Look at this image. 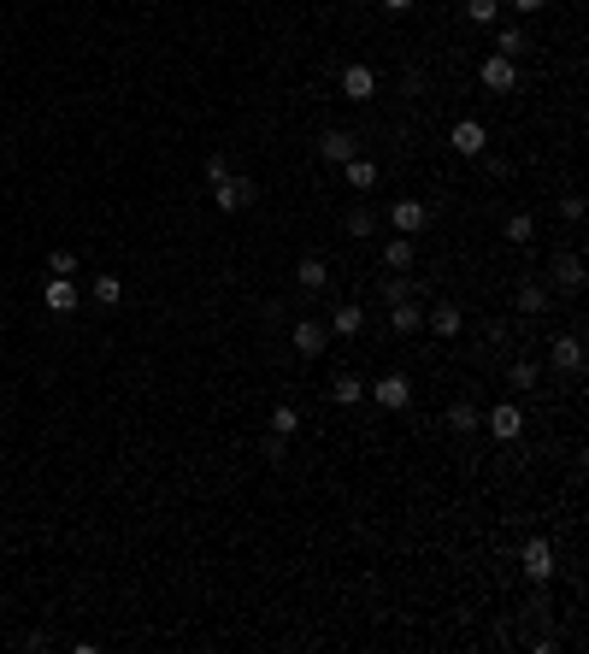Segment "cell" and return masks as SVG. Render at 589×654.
<instances>
[{
    "label": "cell",
    "mask_w": 589,
    "mask_h": 654,
    "mask_svg": "<svg viewBox=\"0 0 589 654\" xmlns=\"http://www.w3.org/2000/svg\"><path fill=\"white\" fill-rule=\"evenodd\" d=\"M525 47H531V42H525V30H501V42H495V54H507V59H519Z\"/></svg>",
    "instance_id": "cell-28"
},
{
    "label": "cell",
    "mask_w": 589,
    "mask_h": 654,
    "mask_svg": "<svg viewBox=\"0 0 589 654\" xmlns=\"http://www.w3.org/2000/svg\"><path fill=\"white\" fill-rule=\"evenodd\" d=\"M89 289H95L100 307H118V301H124V277H113V271H100V277H95Z\"/></svg>",
    "instance_id": "cell-21"
},
{
    "label": "cell",
    "mask_w": 589,
    "mask_h": 654,
    "mask_svg": "<svg viewBox=\"0 0 589 654\" xmlns=\"http://www.w3.org/2000/svg\"><path fill=\"white\" fill-rule=\"evenodd\" d=\"M454 148H460L465 159H477L483 148H490V130L477 124V118H460V124H454Z\"/></svg>",
    "instance_id": "cell-9"
},
{
    "label": "cell",
    "mask_w": 589,
    "mask_h": 654,
    "mask_svg": "<svg viewBox=\"0 0 589 654\" xmlns=\"http://www.w3.org/2000/svg\"><path fill=\"white\" fill-rule=\"evenodd\" d=\"M548 277H554V284L572 295V289H584V259H577V254H560L554 266H548Z\"/></svg>",
    "instance_id": "cell-14"
},
{
    "label": "cell",
    "mask_w": 589,
    "mask_h": 654,
    "mask_svg": "<svg viewBox=\"0 0 589 654\" xmlns=\"http://www.w3.org/2000/svg\"><path fill=\"white\" fill-rule=\"evenodd\" d=\"M383 13H413V0H378Z\"/></svg>",
    "instance_id": "cell-34"
},
{
    "label": "cell",
    "mask_w": 589,
    "mask_h": 654,
    "mask_svg": "<svg viewBox=\"0 0 589 654\" xmlns=\"http://www.w3.org/2000/svg\"><path fill=\"white\" fill-rule=\"evenodd\" d=\"M424 330H436V336H460L465 319H460V307H454V301H442V307H431V313H424Z\"/></svg>",
    "instance_id": "cell-11"
},
{
    "label": "cell",
    "mask_w": 589,
    "mask_h": 654,
    "mask_svg": "<svg viewBox=\"0 0 589 654\" xmlns=\"http://www.w3.org/2000/svg\"><path fill=\"white\" fill-rule=\"evenodd\" d=\"M477 77H483L490 95H513V89H519V65H513L507 54H490L483 65H477Z\"/></svg>",
    "instance_id": "cell-3"
},
{
    "label": "cell",
    "mask_w": 589,
    "mask_h": 654,
    "mask_svg": "<svg viewBox=\"0 0 589 654\" xmlns=\"http://www.w3.org/2000/svg\"><path fill=\"white\" fill-rule=\"evenodd\" d=\"M389 330H401V336H413V330H424V313H419V301H395L389 307Z\"/></svg>",
    "instance_id": "cell-15"
},
{
    "label": "cell",
    "mask_w": 589,
    "mask_h": 654,
    "mask_svg": "<svg viewBox=\"0 0 589 654\" xmlns=\"http://www.w3.org/2000/svg\"><path fill=\"white\" fill-rule=\"evenodd\" d=\"M548 360H554V371H566V378H572V371H584V342L566 330V336L548 342Z\"/></svg>",
    "instance_id": "cell-8"
},
{
    "label": "cell",
    "mask_w": 589,
    "mask_h": 654,
    "mask_svg": "<svg viewBox=\"0 0 589 654\" xmlns=\"http://www.w3.org/2000/svg\"><path fill=\"white\" fill-rule=\"evenodd\" d=\"M413 259H419V236H389L383 266H389V271H413Z\"/></svg>",
    "instance_id": "cell-12"
},
{
    "label": "cell",
    "mask_w": 589,
    "mask_h": 654,
    "mask_svg": "<svg viewBox=\"0 0 589 654\" xmlns=\"http://www.w3.org/2000/svg\"><path fill=\"white\" fill-rule=\"evenodd\" d=\"M513 307H519V313H548V289H542V284H519Z\"/></svg>",
    "instance_id": "cell-23"
},
{
    "label": "cell",
    "mask_w": 589,
    "mask_h": 654,
    "mask_svg": "<svg viewBox=\"0 0 589 654\" xmlns=\"http://www.w3.org/2000/svg\"><path fill=\"white\" fill-rule=\"evenodd\" d=\"M507 6H513V13H542L548 0H507Z\"/></svg>",
    "instance_id": "cell-33"
},
{
    "label": "cell",
    "mask_w": 589,
    "mask_h": 654,
    "mask_svg": "<svg viewBox=\"0 0 589 654\" xmlns=\"http://www.w3.org/2000/svg\"><path fill=\"white\" fill-rule=\"evenodd\" d=\"M253 195H260V189H253L248 177H236V171H225V177L212 183V207H218V213H236V207H248Z\"/></svg>",
    "instance_id": "cell-2"
},
{
    "label": "cell",
    "mask_w": 589,
    "mask_h": 654,
    "mask_svg": "<svg viewBox=\"0 0 589 654\" xmlns=\"http://www.w3.org/2000/svg\"><path fill=\"white\" fill-rule=\"evenodd\" d=\"M560 213H566V218H572V225H577V218H584V195H566V200H560Z\"/></svg>",
    "instance_id": "cell-32"
},
{
    "label": "cell",
    "mask_w": 589,
    "mask_h": 654,
    "mask_svg": "<svg viewBox=\"0 0 589 654\" xmlns=\"http://www.w3.org/2000/svg\"><path fill=\"white\" fill-rule=\"evenodd\" d=\"M371 401H378V407H389V412H401L413 401V384L401 378V371H389V378H378V384H371Z\"/></svg>",
    "instance_id": "cell-7"
},
{
    "label": "cell",
    "mask_w": 589,
    "mask_h": 654,
    "mask_svg": "<svg viewBox=\"0 0 589 654\" xmlns=\"http://www.w3.org/2000/svg\"><path fill=\"white\" fill-rule=\"evenodd\" d=\"M348 236H371V213H365V207L348 213Z\"/></svg>",
    "instance_id": "cell-31"
},
{
    "label": "cell",
    "mask_w": 589,
    "mask_h": 654,
    "mask_svg": "<svg viewBox=\"0 0 589 654\" xmlns=\"http://www.w3.org/2000/svg\"><path fill=\"white\" fill-rule=\"evenodd\" d=\"M519 566H525V578H531L536 590H548V583H554V572H560V566H554V542H548V537H531V542L519 548Z\"/></svg>",
    "instance_id": "cell-1"
},
{
    "label": "cell",
    "mask_w": 589,
    "mask_h": 654,
    "mask_svg": "<svg viewBox=\"0 0 589 654\" xmlns=\"http://www.w3.org/2000/svg\"><path fill=\"white\" fill-rule=\"evenodd\" d=\"M389 225H395V236H419V230L431 225V207H424V200H413V195H401L389 207Z\"/></svg>",
    "instance_id": "cell-5"
},
{
    "label": "cell",
    "mask_w": 589,
    "mask_h": 654,
    "mask_svg": "<svg viewBox=\"0 0 589 654\" xmlns=\"http://www.w3.org/2000/svg\"><path fill=\"white\" fill-rule=\"evenodd\" d=\"M465 18L472 24H495L501 18V0H465Z\"/></svg>",
    "instance_id": "cell-26"
},
{
    "label": "cell",
    "mask_w": 589,
    "mask_h": 654,
    "mask_svg": "<svg viewBox=\"0 0 589 654\" xmlns=\"http://www.w3.org/2000/svg\"><path fill=\"white\" fill-rule=\"evenodd\" d=\"M271 430H277V437H294V430H301V412H294L289 401H277V407H271Z\"/></svg>",
    "instance_id": "cell-25"
},
{
    "label": "cell",
    "mask_w": 589,
    "mask_h": 654,
    "mask_svg": "<svg viewBox=\"0 0 589 654\" xmlns=\"http://www.w3.org/2000/svg\"><path fill=\"white\" fill-rule=\"evenodd\" d=\"M330 330H337V336H360V330H365V307H360V301H342L337 319H330Z\"/></svg>",
    "instance_id": "cell-16"
},
{
    "label": "cell",
    "mask_w": 589,
    "mask_h": 654,
    "mask_svg": "<svg viewBox=\"0 0 589 654\" xmlns=\"http://www.w3.org/2000/svg\"><path fill=\"white\" fill-rule=\"evenodd\" d=\"M47 271H54V277H71V271H77V254H71V248H54V254H47Z\"/></svg>",
    "instance_id": "cell-30"
},
{
    "label": "cell",
    "mask_w": 589,
    "mask_h": 654,
    "mask_svg": "<svg viewBox=\"0 0 589 654\" xmlns=\"http://www.w3.org/2000/svg\"><path fill=\"white\" fill-rule=\"evenodd\" d=\"M342 171H348V183H354V189H378V166H371V159H360V154H354Z\"/></svg>",
    "instance_id": "cell-24"
},
{
    "label": "cell",
    "mask_w": 589,
    "mask_h": 654,
    "mask_svg": "<svg viewBox=\"0 0 589 654\" xmlns=\"http://www.w3.org/2000/svg\"><path fill=\"white\" fill-rule=\"evenodd\" d=\"M319 154L330 159V166H348V159H354V136H348V130H324V136H319Z\"/></svg>",
    "instance_id": "cell-13"
},
{
    "label": "cell",
    "mask_w": 589,
    "mask_h": 654,
    "mask_svg": "<svg viewBox=\"0 0 589 654\" xmlns=\"http://www.w3.org/2000/svg\"><path fill=\"white\" fill-rule=\"evenodd\" d=\"M407 295H413V277H407V271H395L389 284H383V301L395 307V301H407Z\"/></svg>",
    "instance_id": "cell-29"
},
{
    "label": "cell",
    "mask_w": 589,
    "mask_h": 654,
    "mask_svg": "<svg viewBox=\"0 0 589 654\" xmlns=\"http://www.w3.org/2000/svg\"><path fill=\"white\" fill-rule=\"evenodd\" d=\"M448 425H454V437H472V430H483V412H477L472 401H454V407H448Z\"/></svg>",
    "instance_id": "cell-17"
},
{
    "label": "cell",
    "mask_w": 589,
    "mask_h": 654,
    "mask_svg": "<svg viewBox=\"0 0 589 654\" xmlns=\"http://www.w3.org/2000/svg\"><path fill=\"white\" fill-rule=\"evenodd\" d=\"M342 95L360 100V106L378 95V77H371V65H348V72H342Z\"/></svg>",
    "instance_id": "cell-10"
},
{
    "label": "cell",
    "mask_w": 589,
    "mask_h": 654,
    "mask_svg": "<svg viewBox=\"0 0 589 654\" xmlns=\"http://www.w3.org/2000/svg\"><path fill=\"white\" fill-rule=\"evenodd\" d=\"M289 342H294V354L319 360V354H324V342H330V325H319V319H301V325L289 330Z\"/></svg>",
    "instance_id": "cell-6"
},
{
    "label": "cell",
    "mask_w": 589,
    "mask_h": 654,
    "mask_svg": "<svg viewBox=\"0 0 589 654\" xmlns=\"http://www.w3.org/2000/svg\"><path fill=\"white\" fill-rule=\"evenodd\" d=\"M536 384H542V378H536L531 360H513V366H507V389H513V395H525V389H536Z\"/></svg>",
    "instance_id": "cell-22"
},
{
    "label": "cell",
    "mask_w": 589,
    "mask_h": 654,
    "mask_svg": "<svg viewBox=\"0 0 589 654\" xmlns=\"http://www.w3.org/2000/svg\"><path fill=\"white\" fill-rule=\"evenodd\" d=\"M330 395H337L342 407H360V401H365V378H354V371H342L337 384H330Z\"/></svg>",
    "instance_id": "cell-20"
},
{
    "label": "cell",
    "mask_w": 589,
    "mask_h": 654,
    "mask_svg": "<svg viewBox=\"0 0 589 654\" xmlns=\"http://www.w3.org/2000/svg\"><path fill=\"white\" fill-rule=\"evenodd\" d=\"M483 430H490L495 442H519V437H525V412L513 407V401H501V407L483 412Z\"/></svg>",
    "instance_id": "cell-4"
},
{
    "label": "cell",
    "mask_w": 589,
    "mask_h": 654,
    "mask_svg": "<svg viewBox=\"0 0 589 654\" xmlns=\"http://www.w3.org/2000/svg\"><path fill=\"white\" fill-rule=\"evenodd\" d=\"M531 236H536V218L531 213H513V218H507V242H531Z\"/></svg>",
    "instance_id": "cell-27"
},
{
    "label": "cell",
    "mask_w": 589,
    "mask_h": 654,
    "mask_svg": "<svg viewBox=\"0 0 589 654\" xmlns=\"http://www.w3.org/2000/svg\"><path fill=\"white\" fill-rule=\"evenodd\" d=\"M294 284H301V289H324V284H330V271H324V259H319V254H307L301 266H294Z\"/></svg>",
    "instance_id": "cell-18"
},
{
    "label": "cell",
    "mask_w": 589,
    "mask_h": 654,
    "mask_svg": "<svg viewBox=\"0 0 589 654\" xmlns=\"http://www.w3.org/2000/svg\"><path fill=\"white\" fill-rule=\"evenodd\" d=\"M42 301H47V307H54V313H71V307H77V284H65V277H54V284L42 289Z\"/></svg>",
    "instance_id": "cell-19"
}]
</instances>
